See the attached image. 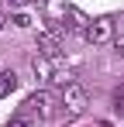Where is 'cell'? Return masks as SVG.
Masks as SVG:
<instances>
[{
  "mask_svg": "<svg viewBox=\"0 0 124 127\" xmlns=\"http://www.w3.org/2000/svg\"><path fill=\"white\" fill-rule=\"evenodd\" d=\"M31 72L38 76L41 83H59V86H69V83H65V76L55 69V59H48V55H35V59H31Z\"/></svg>",
  "mask_w": 124,
  "mask_h": 127,
  "instance_id": "3957f363",
  "label": "cell"
},
{
  "mask_svg": "<svg viewBox=\"0 0 124 127\" xmlns=\"http://www.w3.org/2000/svg\"><path fill=\"white\" fill-rule=\"evenodd\" d=\"M7 3H14V7H17V3H24V0H7Z\"/></svg>",
  "mask_w": 124,
  "mask_h": 127,
  "instance_id": "7c38bea8",
  "label": "cell"
},
{
  "mask_svg": "<svg viewBox=\"0 0 124 127\" xmlns=\"http://www.w3.org/2000/svg\"><path fill=\"white\" fill-rule=\"evenodd\" d=\"M0 28H3V14H0Z\"/></svg>",
  "mask_w": 124,
  "mask_h": 127,
  "instance_id": "4fadbf2b",
  "label": "cell"
},
{
  "mask_svg": "<svg viewBox=\"0 0 124 127\" xmlns=\"http://www.w3.org/2000/svg\"><path fill=\"white\" fill-rule=\"evenodd\" d=\"M59 41H62V31H41L38 34V48H41V55H48V59H59Z\"/></svg>",
  "mask_w": 124,
  "mask_h": 127,
  "instance_id": "5b68a950",
  "label": "cell"
},
{
  "mask_svg": "<svg viewBox=\"0 0 124 127\" xmlns=\"http://www.w3.org/2000/svg\"><path fill=\"white\" fill-rule=\"evenodd\" d=\"M110 34H114V24H110V17H97V21L86 28V34H83V38H86L90 45H103Z\"/></svg>",
  "mask_w": 124,
  "mask_h": 127,
  "instance_id": "277c9868",
  "label": "cell"
},
{
  "mask_svg": "<svg viewBox=\"0 0 124 127\" xmlns=\"http://www.w3.org/2000/svg\"><path fill=\"white\" fill-rule=\"evenodd\" d=\"M14 24H17V28H31V17H28V14H14Z\"/></svg>",
  "mask_w": 124,
  "mask_h": 127,
  "instance_id": "30bf717a",
  "label": "cell"
},
{
  "mask_svg": "<svg viewBox=\"0 0 124 127\" xmlns=\"http://www.w3.org/2000/svg\"><path fill=\"white\" fill-rule=\"evenodd\" d=\"M7 127H35V120L28 117V113H17V117H10V124Z\"/></svg>",
  "mask_w": 124,
  "mask_h": 127,
  "instance_id": "ba28073f",
  "label": "cell"
},
{
  "mask_svg": "<svg viewBox=\"0 0 124 127\" xmlns=\"http://www.w3.org/2000/svg\"><path fill=\"white\" fill-rule=\"evenodd\" d=\"M17 89V76L14 72H0V96H10Z\"/></svg>",
  "mask_w": 124,
  "mask_h": 127,
  "instance_id": "52a82bcc",
  "label": "cell"
},
{
  "mask_svg": "<svg viewBox=\"0 0 124 127\" xmlns=\"http://www.w3.org/2000/svg\"><path fill=\"white\" fill-rule=\"evenodd\" d=\"M62 21H69V31H79V34H86V28L93 24L79 7H62Z\"/></svg>",
  "mask_w": 124,
  "mask_h": 127,
  "instance_id": "8992f818",
  "label": "cell"
},
{
  "mask_svg": "<svg viewBox=\"0 0 124 127\" xmlns=\"http://www.w3.org/2000/svg\"><path fill=\"white\" fill-rule=\"evenodd\" d=\"M24 106H28L31 113H38L41 120H52V117H55V110L62 106V100H55L48 89H38V93H31V96L24 100Z\"/></svg>",
  "mask_w": 124,
  "mask_h": 127,
  "instance_id": "7a4b0ae2",
  "label": "cell"
},
{
  "mask_svg": "<svg viewBox=\"0 0 124 127\" xmlns=\"http://www.w3.org/2000/svg\"><path fill=\"white\" fill-rule=\"evenodd\" d=\"M86 89H83L79 83H69L62 86V110H65V117H83L86 113Z\"/></svg>",
  "mask_w": 124,
  "mask_h": 127,
  "instance_id": "6da1fadb",
  "label": "cell"
},
{
  "mask_svg": "<svg viewBox=\"0 0 124 127\" xmlns=\"http://www.w3.org/2000/svg\"><path fill=\"white\" fill-rule=\"evenodd\" d=\"M117 52H121V55H124V34H121V38H117Z\"/></svg>",
  "mask_w": 124,
  "mask_h": 127,
  "instance_id": "8fae6325",
  "label": "cell"
},
{
  "mask_svg": "<svg viewBox=\"0 0 124 127\" xmlns=\"http://www.w3.org/2000/svg\"><path fill=\"white\" fill-rule=\"evenodd\" d=\"M114 106H117V113L124 117V83L117 86V89H114Z\"/></svg>",
  "mask_w": 124,
  "mask_h": 127,
  "instance_id": "9c48e42d",
  "label": "cell"
}]
</instances>
